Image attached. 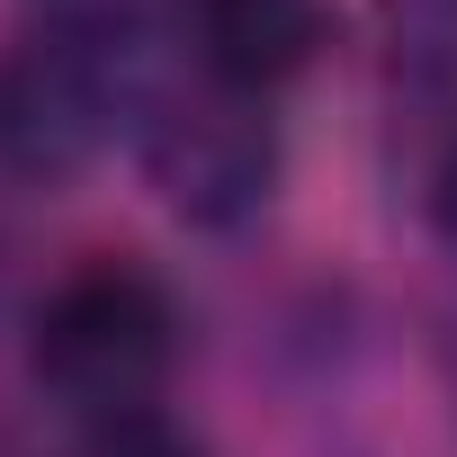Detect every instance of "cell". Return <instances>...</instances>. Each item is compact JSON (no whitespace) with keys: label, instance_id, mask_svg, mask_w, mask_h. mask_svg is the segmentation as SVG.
I'll return each mask as SVG.
<instances>
[{"label":"cell","instance_id":"52a82bcc","mask_svg":"<svg viewBox=\"0 0 457 457\" xmlns=\"http://www.w3.org/2000/svg\"><path fill=\"white\" fill-rule=\"evenodd\" d=\"M72 457H215L188 421H170L162 403L153 412H117V421H90Z\"/></svg>","mask_w":457,"mask_h":457},{"label":"cell","instance_id":"5b68a950","mask_svg":"<svg viewBox=\"0 0 457 457\" xmlns=\"http://www.w3.org/2000/svg\"><path fill=\"white\" fill-rule=\"evenodd\" d=\"M144 19H153V0H28V37H46L63 54H90L108 72L144 37Z\"/></svg>","mask_w":457,"mask_h":457},{"label":"cell","instance_id":"8992f818","mask_svg":"<svg viewBox=\"0 0 457 457\" xmlns=\"http://www.w3.org/2000/svg\"><path fill=\"white\" fill-rule=\"evenodd\" d=\"M377 37L403 81H457V0H377Z\"/></svg>","mask_w":457,"mask_h":457},{"label":"cell","instance_id":"6da1fadb","mask_svg":"<svg viewBox=\"0 0 457 457\" xmlns=\"http://www.w3.org/2000/svg\"><path fill=\"white\" fill-rule=\"evenodd\" d=\"M179 359V305L144 261H81L46 287L37 323H28V368L37 386L81 412V421H117V412H153L162 377Z\"/></svg>","mask_w":457,"mask_h":457},{"label":"cell","instance_id":"277c9868","mask_svg":"<svg viewBox=\"0 0 457 457\" xmlns=\"http://www.w3.org/2000/svg\"><path fill=\"white\" fill-rule=\"evenodd\" d=\"M179 19H188L197 81L252 90V99L287 90V81L323 54V37H332L323 0H188Z\"/></svg>","mask_w":457,"mask_h":457},{"label":"cell","instance_id":"ba28073f","mask_svg":"<svg viewBox=\"0 0 457 457\" xmlns=\"http://www.w3.org/2000/svg\"><path fill=\"white\" fill-rule=\"evenodd\" d=\"M430 224L448 234V252H457V135L439 144V162H430Z\"/></svg>","mask_w":457,"mask_h":457},{"label":"cell","instance_id":"7a4b0ae2","mask_svg":"<svg viewBox=\"0 0 457 457\" xmlns=\"http://www.w3.org/2000/svg\"><path fill=\"white\" fill-rule=\"evenodd\" d=\"M144 179L197 234L252 224L270 206V188H278V117H270V99L224 90V81H197V90L162 99L144 117Z\"/></svg>","mask_w":457,"mask_h":457},{"label":"cell","instance_id":"3957f363","mask_svg":"<svg viewBox=\"0 0 457 457\" xmlns=\"http://www.w3.org/2000/svg\"><path fill=\"white\" fill-rule=\"evenodd\" d=\"M108 144V63L63 54L46 37L0 46V179L63 188Z\"/></svg>","mask_w":457,"mask_h":457}]
</instances>
